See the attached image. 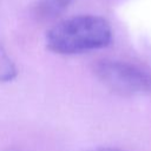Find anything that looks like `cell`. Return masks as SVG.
<instances>
[{
	"label": "cell",
	"mask_w": 151,
	"mask_h": 151,
	"mask_svg": "<svg viewBox=\"0 0 151 151\" xmlns=\"http://www.w3.org/2000/svg\"><path fill=\"white\" fill-rule=\"evenodd\" d=\"M112 35V28L106 19L80 14L53 25L46 33V47L55 54H81L109 46Z\"/></svg>",
	"instance_id": "6da1fadb"
},
{
	"label": "cell",
	"mask_w": 151,
	"mask_h": 151,
	"mask_svg": "<svg viewBox=\"0 0 151 151\" xmlns=\"http://www.w3.org/2000/svg\"><path fill=\"white\" fill-rule=\"evenodd\" d=\"M93 73L106 88L123 97L143 96L151 91V74L129 61L100 59L94 63Z\"/></svg>",
	"instance_id": "7a4b0ae2"
},
{
	"label": "cell",
	"mask_w": 151,
	"mask_h": 151,
	"mask_svg": "<svg viewBox=\"0 0 151 151\" xmlns=\"http://www.w3.org/2000/svg\"><path fill=\"white\" fill-rule=\"evenodd\" d=\"M74 0H37L34 14L40 21H50L59 17Z\"/></svg>",
	"instance_id": "3957f363"
},
{
	"label": "cell",
	"mask_w": 151,
	"mask_h": 151,
	"mask_svg": "<svg viewBox=\"0 0 151 151\" xmlns=\"http://www.w3.org/2000/svg\"><path fill=\"white\" fill-rule=\"evenodd\" d=\"M17 76L14 64L11 61L6 51L0 46V83L11 81Z\"/></svg>",
	"instance_id": "277c9868"
},
{
	"label": "cell",
	"mask_w": 151,
	"mask_h": 151,
	"mask_svg": "<svg viewBox=\"0 0 151 151\" xmlns=\"http://www.w3.org/2000/svg\"><path fill=\"white\" fill-rule=\"evenodd\" d=\"M88 151H125V150L117 149V147H97V149H92Z\"/></svg>",
	"instance_id": "5b68a950"
}]
</instances>
